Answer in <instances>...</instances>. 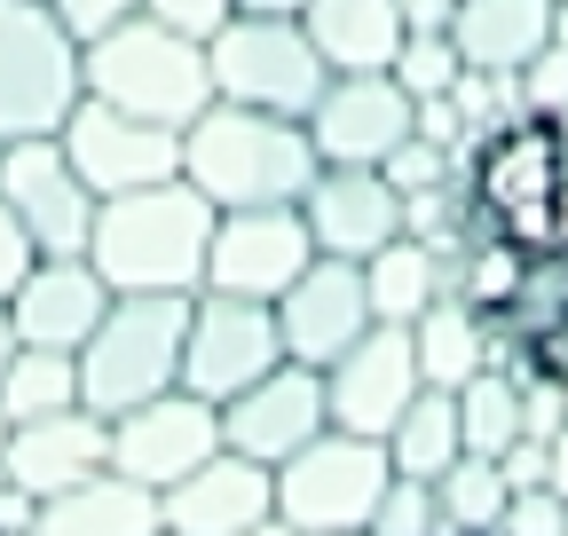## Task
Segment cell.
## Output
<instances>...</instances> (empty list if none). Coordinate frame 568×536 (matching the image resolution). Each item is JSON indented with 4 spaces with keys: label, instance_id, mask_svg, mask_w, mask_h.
<instances>
[{
    "label": "cell",
    "instance_id": "52a82bcc",
    "mask_svg": "<svg viewBox=\"0 0 568 536\" xmlns=\"http://www.w3.org/2000/svg\"><path fill=\"white\" fill-rule=\"evenodd\" d=\"M205 72H213V103L308 118L324 80H332V63L316 55L301 17H230L222 32L205 40Z\"/></svg>",
    "mask_w": 568,
    "mask_h": 536
},
{
    "label": "cell",
    "instance_id": "44dd1931",
    "mask_svg": "<svg viewBox=\"0 0 568 536\" xmlns=\"http://www.w3.org/2000/svg\"><path fill=\"white\" fill-rule=\"evenodd\" d=\"M111 465V426L95 411H55V419H32V426H9V442H0V482L24 489L32 505L71 489V482H88Z\"/></svg>",
    "mask_w": 568,
    "mask_h": 536
},
{
    "label": "cell",
    "instance_id": "f35d334b",
    "mask_svg": "<svg viewBox=\"0 0 568 536\" xmlns=\"http://www.w3.org/2000/svg\"><path fill=\"white\" fill-rule=\"evenodd\" d=\"M32 260H40V245H32V229L0 206V308H9V292L32 277Z\"/></svg>",
    "mask_w": 568,
    "mask_h": 536
},
{
    "label": "cell",
    "instance_id": "7dc6e473",
    "mask_svg": "<svg viewBox=\"0 0 568 536\" xmlns=\"http://www.w3.org/2000/svg\"><path fill=\"white\" fill-rule=\"evenodd\" d=\"M332 536H372V528H332Z\"/></svg>",
    "mask_w": 568,
    "mask_h": 536
},
{
    "label": "cell",
    "instance_id": "3957f363",
    "mask_svg": "<svg viewBox=\"0 0 568 536\" xmlns=\"http://www.w3.org/2000/svg\"><path fill=\"white\" fill-rule=\"evenodd\" d=\"M560 182H568V134L560 118L545 111H521L497 134L466 151V206H474V229L506 237L521 252H545L560 245L552 229V206H560Z\"/></svg>",
    "mask_w": 568,
    "mask_h": 536
},
{
    "label": "cell",
    "instance_id": "f6af8a7d",
    "mask_svg": "<svg viewBox=\"0 0 568 536\" xmlns=\"http://www.w3.org/2000/svg\"><path fill=\"white\" fill-rule=\"evenodd\" d=\"M9 355H17V323H9V308H0V371H9Z\"/></svg>",
    "mask_w": 568,
    "mask_h": 536
},
{
    "label": "cell",
    "instance_id": "ac0fdd59",
    "mask_svg": "<svg viewBox=\"0 0 568 536\" xmlns=\"http://www.w3.org/2000/svg\"><path fill=\"white\" fill-rule=\"evenodd\" d=\"M301 221H308L316 252L372 260L387 237H403V189L379 166H316V182L301 189Z\"/></svg>",
    "mask_w": 568,
    "mask_h": 536
},
{
    "label": "cell",
    "instance_id": "c3c4849f",
    "mask_svg": "<svg viewBox=\"0 0 568 536\" xmlns=\"http://www.w3.org/2000/svg\"><path fill=\"white\" fill-rule=\"evenodd\" d=\"M0 442H9V411H0Z\"/></svg>",
    "mask_w": 568,
    "mask_h": 536
},
{
    "label": "cell",
    "instance_id": "681fc988",
    "mask_svg": "<svg viewBox=\"0 0 568 536\" xmlns=\"http://www.w3.org/2000/svg\"><path fill=\"white\" fill-rule=\"evenodd\" d=\"M560 402H568V371H560Z\"/></svg>",
    "mask_w": 568,
    "mask_h": 536
},
{
    "label": "cell",
    "instance_id": "8d00e7d4",
    "mask_svg": "<svg viewBox=\"0 0 568 536\" xmlns=\"http://www.w3.org/2000/svg\"><path fill=\"white\" fill-rule=\"evenodd\" d=\"M142 17H159V24H174V32H190V40H213L230 24V0H134Z\"/></svg>",
    "mask_w": 568,
    "mask_h": 536
},
{
    "label": "cell",
    "instance_id": "30bf717a",
    "mask_svg": "<svg viewBox=\"0 0 568 536\" xmlns=\"http://www.w3.org/2000/svg\"><path fill=\"white\" fill-rule=\"evenodd\" d=\"M55 143H63V158L80 166V182H88L95 197L151 189V182H174V174H182V126L111 111V103H95V95L71 103V118H63Z\"/></svg>",
    "mask_w": 568,
    "mask_h": 536
},
{
    "label": "cell",
    "instance_id": "6da1fadb",
    "mask_svg": "<svg viewBox=\"0 0 568 536\" xmlns=\"http://www.w3.org/2000/svg\"><path fill=\"white\" fill-rule=\"evenodd\" d=\"M316 143L301 118L245 111V103H205L182 126V182L205 197L213 214L237 206H301V189L316 182Z\"/></svg>",
    "mask_w": 568,
    "mask_h": 536
},
{
    "label": "cell",
    "instance_id": "e575fe53",
    "mask_svg": "<svg viewBox=\"0 0 568 536\" xmlns=\"http://www.w3.org/2000/svg\"><path fill=\"white\" fill-rule=\"evenodd\" d=\"M521 111H545V118H560L568 111V40H545L529 63H521Z\"/></svg>",
    "mask_w": 568,
    "mask_h": 536
},
{
    "label": "cell",
    "instance_id": "d4e9b609",
    "mask_svg": "<svg viewBox=\"0 0 568 536\" xmlns=\"http://www.w3.org/2000/svg\"><path fill=\"white\" fill-rule=\"evenodd\" d=\"M410 348H418V379L426 386H466L474 371H489L497 363V331H489V316H474L466 300H435L418 323H410Z\"/></svg>",
    "mask_w": 568,
    "mask_h": 536
},
{
    "label": "cell",
    "instance_id": "4dcf8cb0",
    "mask_svg": "<svg viewBox=\"0 0 568 536\" xmlns=\"http://www.w3.org/2000/svg\"><path fill=\"white\" fill-rule=\"evenodd\" d=\"M395 87L410 95V103H435V95H450L458 87V72H466V55H458V40L450 32H403V48H395Z\"/></svg>",
    "mask_w": 568,
    "mask_h": 536
},
{
    "label": "cell",
    "instance_id": "d6a6232c",
    "mask_svg": "<svg viewBox=\"0 0 568 536\" xmlns=\"http://www.w3.org/2000/svg\"><path fill=\"white\" fill-rule=\"evenodd\" d=\"M435 528H450V520H443V489L395 474L387 497H379V513H372V536H435Z\"/></svg>",
    "mask_w": 568,
    "mask_h": 536
},
{
    "label": "cell",
    "instance_id": "603a6c76",
    "mask_svg": "<svg viewBox=\"0 0 568 536\" xmlns=\"http://www.w3.org/2000/svg\"><path fill=\"white\" fill-rule=\"evenodd\" d=\"M560 0H458L450 40L466 55V72H521V63L552 40Z\"/></svg>",
    "mask_w": 568,
    "mask_h": 536
},
{
    "label": "cell",
    "instance_id": "b9f144b4",
    "mask_svg": "<svg viewBox=\"0 0 568 536\" xmlns=\"http://www.w3.org/2000/svg\"><path fill=\"white\" fill-rule=\"evenodd\" d=\"M545 489H552V497H568V426L545 442Z\"/></svg>",
    "mask_w": 568,
    "mask_h": 536
},
{
    "label": "cell",
    "instance_id": "83f0119b",
    "mask_svg": "<svg viewBox=\"0 0 568 536\" xmlns=\"http://www.w3.org/2000/svg\"><path fill=\"white\" fill-rule=\"evenodd\" d=\"M458 442L481 450V457H506L521 442V371L489 363L458 386Z\"/></svg>",
    "mask_w": 568,
    "mask_h": 536
},
{
    "label": "cell",
    "instance_id": "f546056e",
    "mask_svg": "<svg viewBox=\"0 0 568 536\" xmlns=\"http://www.w3.org/2000/svg\"><path fill=\"white\" fill-rule=\"evenodd\" d=\"M435 489H443V520H450V528H466V536H489V528H497V513L514 505L506 465L481 457V450H458V457H450V474H443Z\"/></svg>",
    "mask_w": 568,
    "mask_h": 536
},
{
    "label": "cell",
    "instance_id": "d590c367",
    "mask_svg": "<svg viewBox=\"0 0 568 536\" xmlns=\"http://www.w3.org/2000/svg\"><path fill=\"white\" fill-rule=\"evenodd\" d=\"M489 536H568V497H552V489H514V505L497 513Z\"/></svg>",
    "mask_w": 568,
    "mask_h": 536
},
{
    "label": "cell",
    "instance_id": "277c9868",
    "mask_svg": "<svg viewBox=\"0 0 568 536\" xmlns=\"http://www.w3.org/2000/svg\"><path fill=\"white\" fill-rule=\"evenodd\" d=\"M190 300L197 292H111L103 323L88 331L80 363V411H95L103 426L134 402H151L166 386H182V331H190Z\"/></svg>",
    "mask_w": 568,
    "mask_h": 536
},
{
    "label": "cell",
    "instance_id": "d6986e66",
    "mask_svg": "<svg viewBox=\"0 0 568 536\" xmlns=\"http://www.w3.org/2000/svg\"><path fill=\"white\" fill-rule=\"evenodd\" d=\"M111 285L95 277L88 252H40L32 277L9 292V323H17V348H55V355H80L88 331L103 323Z\"/></svg>",
    "mask_w": 568,
    "mask_h": 536
},
{
    "label": "cell",
    "instance_id": "f1b7e54d",
    "mask_svg": "<svg viewBox=\"0 0 568 536\" xmlns=\"http://www.w3.org/2000/svg\"><path fill=\"white\" fill-rule=\"evenodd\" d=\"M80 402V363L55 355V348H17L9 371H0V411L9 426H32V419H55Z\"/></svg>",
    "mask_w": 568,
    "mask_h": 536
},
{
    "label": "cell",
    "instance_id": "4316f807",
    "mask_svg": "<svg viewBox=\"0 0 568 536\" xmlns=\"http://www.w3.org/2000/svg\"><path fill=\"white\" fill-rule=\"evenodd\" d=\"M458 450H466L458 442V394L450 386H418L410 411L387 426V465L410 474V482H443Z\"/></svg>",
    "mask_w": 568,
    "mask_h": 536
},
{
    "label": "cell",
    "instance_id": "9c48e42d",
    "mask_svg": "<svg viewBox=\"0 0 568 536\" xmlns=\"http://www.w3.org/2000/svg\"><path fill=\"white\" fill-rule=\"evenodd\" d=\"M276 363H284V340H276L268 300H230V292L190 300V331H182V386L190 394H205L213 411H222L237 386H253Z\"/></svg>",
    "mask_w": 568,
    "mask_h": 536
},
{
    "label": "cell",
    "instance_id": "7c38bea8",
    "mask_svg": "<svg viewBox=\"0 0 568 536\" xmlns=\"http://www.w3.org/2000/svg\"><path fill=\"white\" fill-rule=\"evenodd\" d=\"M213 450H222V411L190 386H166V394L111 419V474H126L142 489H174Z\"/></svg>",
    "mask_w": 568,
    "mask_h": 536
},
{
    "label": "cell",
    "instance_id": "8992f818",
    "mask_svg": "<svg viewBox=\"0 0 568 536\" xmlns=\"http://www.w3.org/2000/svg\"><path fill=\"white\" fill-rule=\"evenodd\" d=\"M88 95V48L63 32L48 0H0V143L63 134Z\"/></svg>",
    "mask_w": 568,
    "mask_h": 536
},
{
    "label": "cell",
    "instance_id": "5bb4252c",
    "mask_svg": "<svg viewBox=\"0 0 568 536\" xmlns=\"http://www.w3.org/2000/svg\"><path fill=\"white\" fill-rule=\"evenodd\" d=\"M372 323L379 316H372V292H364V260L316 252L301 277L276 292V340H284V355L308 363V371H332Z\"/></svg>",
    "mask_w": 568,
    "mask_h": 536
},
{
    "label": "cell",
    "instance_id": "bcb514c9",
    "mask_svg": "<svg viewBox=\"0 0 568 536\" xmlns=\"http://www.w3.org/2000/svg\"><path fill=\"white\" fill-rule=\"evenodd\" d=\"M552 229H560V245H568V182H560V206H552Z\"/></svg>",
    "mask_w": 568,
    "mask_h": 536
},
{
    "label": "cell",
    "instance_id": "9a60e30c",
    "mask_svg": "<svg viewBox=\"0 0 568 536\" xmlns=\"http://www.w3.org/2000/svg\"><path fill=\"white\" fill-rule=\"evenodd\" d=\"M324 426H332V411H324V371H308V363H293V355L222 402V450L268 465V474H276L293 450H308Z\"/></svg>",
    "mask_w": 568,
    "mask_h": 536
},
{
    "label": "cell",
    "instance_id": "8fae6325",
    "mask_svg": "<svg viewBox=\"0 0 568 536\" xmlns=\"http://www.w3.org/2000/svg\"><path fill=\"white\" fill-rule=\"evenodd\" d=\"M316 260V237L301 221V206H237L213 214V245H205V292L230 300H268Z\"/></svg>",
    "mask_w": 568,
    "mask_h": 536
},
{
    "label": "cell",
    "instance_id": "1f68e13d",
    "mask_svg": "<svg viewBox=\"0 0 568 536\" xmlns=\"http://www.w3.org/2000/svg\"><path fill=\"white\" fill-rule=\"evenodd\" d=\"M450 111H458V134H466V151H474L481 134H497L506 118H521V80L514 72H458Z\"/></svg>",
    "mask_w": 568,
    "mask_h": 536
},
{
    "label": "cell",
    "instance_id": "ba28073f",
    "mask_svg": "<svg viewBox=\"0 0 568 536\" xmlns=\"http://www.w3.org/2000/svg\"><path fill=\"white\" fill-rule=\"evenodd\" d=\"M387 482H395L387 442H372V434H347V426H324L308 450H293V457L276 465V513L293 520L301 536L372 528V513H379Z\"/></svg>",
    "mask_w": 568,
    "mask_h": 536
},
{
    "label": "cell",
    "instance_id": "7bdbcfd3",
    "mask_svg": "<svg viewBox=\"0 0 568 536\" xmlns=\"http://www.w3.org/2000/svg\"><path fill=\"white\" fill-rule=\"evenodd\" d=\"M230 17H301V0H230Z\"/></svg>",
    "mask_w": 568,
    "mask_h": 536
},
{
    "label": "cell",
    "instance_id": "7a4b0ae2",
    "mask_svg": "<svg viewBox=\"0 0 568 536\" xmlns=\"http://www.w3.org/2000/svg\"><path fill=\"white\" fill-rule=\"evenodd\" d=\"M205 245H213V206L182 174L103 197L88 229V260L111 292H205Z\"/></svg>",
    "mask_w": 568,
    "mask_h": 536
},
{
    "label": "cell",
    "instance_id": "60d3db41",
    "mask_svg": "<svg viewBox=\"0 0 568 536\" xmlns=\"http://www.w3.org/2000/svg\"><path fill=\"white\" fill-rule=\"evenodd\" d=\"M395 9H403V32H450L458 0H395Z\"/></svg>",
    "mask_w": 568,
    "mask_h": 536
},
{
    "label": "cell",
    "instance_id": "836d02e7",
    "mask_svg": "<svg viewBox=\"0 0 568 536\" xmlns=\"http://www.w3.org/2000/svg\"><path fill=\"white\" fill-rule=\"evenodd\" d=\"M379 174L410 197V189H443V182H458V174H466V158H458V151H443V143H426V134L410 126L403 143L387 151V166H379Z\"/></svg>",
    "mask_w": 568,
    "mask_h": 536
},
{
    "label": "cell",
    "instance_id": "5b68a950",
    "mask_svg": "<svg viewBox=\"0 0 568 536\" xmlns=\"http://www.w3.org/2000/svg\"><path fill=\"white\" fill-rule=\"evenodd\" d=\"M88 95L159 126H190L213 103V72H205V40L159 24V17H126L103 40H88Z\"/></svg>",
    "mask_w": 568,
    "mask_h": 536
},
{
    "label": "cell",
    "instance_id": "ffe728a7",
    "mask_svg": "<svg viewBox=\"0 0 568 536\" xmlns=\"http://www.w3.org/2000/svg\"><path fill=\"white\" fill-rule=\"evenodd\" d=\"M261 513H276V474L237 450H213L197 474H182L174 489H159V528L166 536H237Z\"/></svg>",
    "mask_w": 568,
    "mask_h": 536
},
{
    "label": "cell",
    "instance_id": "7402d4cb",
    "mask_svg": "<svg viewBox=\"0 0 568 536\" xmlns=\"http://www.w3.org/2000/svg\"><path fill=\"white\" fill-rule=\"evenodd\" d=\"M32 536H159V489H142L126 474H88L55 497L32 505Z\"/></svg>",
    "mask_w": 568,
    "mask_h": 536
},
{
    "label": "cell",
    "instance_id": "74e56055",
    "mask_svg": "<svg viewBox=\"0 0 568 536\" xmlns=\"http://www.w3.org/2000/svg\"><path fill=\"white\" fill-rule=\"evenodd\" d=\"M48 9L63 17V32H71V40L88 48V40H103L111 24H126V17H134V0H48Z\"/></svg>",
    "mask_w": 568,
    "mask_h": 536
},
{
    "label": "cell",
    "instance_id": "816d5d0a",
    "mask_svg": "<svg viewBox=\"0 0 568 536\" xmlns=\"http://www.w3.org/2000/svg\"><path fill=\"white\" fill-rule=\"evenodd\" d=\"M159 536H166V528H159Z\"/></svg>",
    "mask_w": 568,
    "mask_h": 536
},
{
    "label": "cell",
    "instance_id": "4fadbf2b",
    "mask_svg": "<svg viewBox=\"0 0 568 536\" xmlns=\"http://www.w3.org/2000/svg\"><path fill=\"white\" fill-rule=\"evenodd\" d=\"M0 206L32 229L40 252H88L103 197L80 182L55 134H24V143H0Z\"/></svg>",
    "mask_w": 568,
    "mask_h": 536
},
{
    "label": "cell",
    "instance_id": "f907efd6",
    "mask_svg": "<svg viewBox=\"0 0 568 536\" xmlns=\"http://www.w3.org/2000/svg\"><path fill=\"white\" fill-rule=\"evenodd\" d=\"M435 536H466V528H435Z\"/></svg>",
    "mask_w": 568,
    "mask_h": 536
},
{
    "label": "cell",
    "instance_id": "ee69618b",
    "mask_svg": "<svg viewBox=\"0 0 568 536\" xmlns=\"http://www.w3.org/2000/svg\"><path fill=\"white\" fill-rule=\"evenodd\" d=\"M237 536H301V528L284 520V513H261V520H253V528H237Z\"/></svg>",
    "mask_w": 568,
    "mask_h": 536
},
{
    "label": "cell",
    "instance_id": "cb8c5ba5",
    "mask_svg": "<svg viewBox=\"0 0 568 536\" xmlns=\"http://www.w3.org/2000/svg\"><path fill=\"white\" fill-rule=\"evenodd\" d=\"M301 32L332 72H387L403 48V9L395 0H301Z\"/></svg>",
    "mask_w": 568,
    "mask_h": 536
},
{
    "label": "cell",
    "instance_id": "2e32d148",
    "mask_svg": "<svg viewBox=\"0 0 568 536\" xmlns=\"http://www.w3.org/2000/svg\"><path fill=\"white\" fill-rule=\"evenodd\" d=\"M301 126L324 166H387V151L418 126V103L395 87V72H332Z\"/></svg>",
    "mask_w": 568,
    "mask_h": 536
},
{
    "label": "cell",
    "instance_id": "e0dca14e",
    "mask_svg": "<svg viewBox=\"0 0 568 536\" xmlns=\"http://www.w3.org/2000/svg\"><path fill=\"white\" fill-rule=\"evenodd\" d=\"M418 386H426V379H418L410 323H372L364 340H355V348L324 371V411H332V426H347V434L387 442V426L410 411Z\"/></svg>",
    "mask_w": 568,
    "mask_h": 536
},
{
    "label": "cell",
    "instance_id": "484cf974",
    "mask_svg": "<svg viewBox=\"0 0 568 536\" xmlns=\"http://www.w3.org/2000/svg\"><path fill=\"white\" fill-rule=\"evenodd\" d=\"M364 292H372V316H379V323H418L426 308L450 292V260L403 229V237H387V245L364 260Z\"/></svg>",
    "mask_w": 568,
    "mask_h": 536
},
{
    "label": "cell",
    "instance_id": "ab89813d",
    "mask_svg": "<svg viewBox=\"0 0 568 536\" xmlns=\"http://www.w3.org/2000/svg\"><path fill=\"white\" fill-rule=\"evenodd\" d=\"M497 465H506V482H514V489H545V442H529V434H521Z\"/></svg>",
    "mask_w": 568,
    "mask_h": 536
}]
</instances>
